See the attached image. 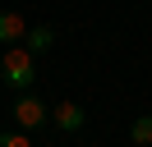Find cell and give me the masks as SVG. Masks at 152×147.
<instances>
[{"mask_svg":"<svg viewBox=\"0 0 152 147\" xmlns=\"http://www.w3.org/2000/svg\"><path fill=\"white\" fill-rule=\"evenodd\" d=\"M51 119H56L60 133H78V129H83V106H78V101H60V106L51 110Z\"/></svg>","mask_w":152,"mask_h":147,"instance_id":"obj_3","label":"cell"},{"mask_svg":"<svg viewBox=\"0 0 152 147\" xmlns=\"http://www.w3.org/2000/svg\"><path fill=\"white\" fill-rule=\"evenodd\" d=\"M0 74H5V83H10L14 92H28L32 78H37L32 51H28V46H10V51H5V60H0Z\"/></svg>","mask_w":152,"mask_h":147,"instance_id":"obj_1","label":"cell"},{"mask_svg":"<svg viewBox=\"0 0 152 147\" xmlns=\"http://www.w3.org/2000/svg\"><path fill=\"white\" fill-rule=\"evenodd\" d=\"M23 41H28V51H32V55H42V51H51L56 32H51V28H28V37H23Z\"/></svg>","mask_w":152,"mask_h":147,"instance_id":"obj_5","label":"cell"},{"mask_svg":"<svg viewBox=\"0 0 152 147\" xmlns=\"http://www.w3.org/2000/svg\"><path fill=\"white\" fill-rule=\"evenodd\" d=\"M129 138L138 147H148L152 143V115H138V119H134V124H129Z\"/></svg>","mask_w":152,"mask_h":147,"instance_id":"obj_6","label":"cell"},{"mask_svg":"<svg viewBox=\"0 0 152 147\" xmlns=\"http://www.w3.org/2000/svg\"><path fill=\"white\" fill-rule=\"evenodd\" d=\"M0 147H32V143H28V129H10V133H0Z\"/></svg>","mask_w":152,"mask_h":147,"instance_id":"obj_7","label":"cell"},{"mask_svg":"<svg viewBox=\"0 0 152 147\" xmlns=\"http://www.w3.org/2000/svg\"><path fill=\"white\" fill-rule=\"evenodd\" d=\"M23 37H28V23H23L14 9H10V14H0V41L14 46V41H23Z\"/></svg>","mask_w":152,"mask_h":147,"instance_id":"obj_4","label":"cell"},{"mask_svg":"<svg viewBox=\"0 0 152 147\" xmlns=\"http://www.w3.org/2000/svg\"><path fill=\"white\" fill-rule=\"evenodd\" d=\"M10 115H14V124H19V129H42V124H46V106H42L32 92H23V97L14 101Z\"/></svg>","mask_w":152,"mask_h":147,"instance_id":"obj_2","label":"cell"}]
</instances>
